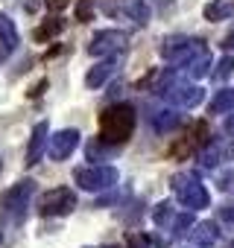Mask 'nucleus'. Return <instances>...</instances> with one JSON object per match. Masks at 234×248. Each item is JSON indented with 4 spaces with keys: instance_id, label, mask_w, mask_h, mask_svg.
I'll return each mask as SVG.
<instances>
[{
    "instance_id": "ddd939ff",
    "label": "nucleus",
    "mask_w": 234,
    "mask_h": 248,
    "mask_svg": "<svg viewBox=\"0 0 234 248\" xmlns=\"http://www.w3.org/2000/svg\"><path fill=\"white\" fill-rule=\"evenodd\" d=\"M211 50L208 47H202L193 59H187V64H184V73H187V79H205L208 73H211Z\"/></svg>"
},
{
    "instance_id": "20e7f679",
    "label": "nucleus",
    "mask_w": 234,
    "mask_h": 248,
    "mask_svg": "<svg viewBox=\"0 0 234 248\" xmlns=\"http://www.w3.org/2000/svg\"><path fill=\"white\" fill-rule=\"evenodd\" d=\"M202 47H205V41H199V38H187V35H170V38H164L161 56H164L170 64H176V67H184V64H187V59H193V56H196Z\"/></svg>"
},
{
    "instance_id": "dca6fc26",
    "label": "nucleus",
    "mask_w": 234,
    "mask_h": 248,
    "mask_svg": "<svg viewBox=\"0 0 234 248\" xmlns=\"http://www.w3.org/2000/svg\"><path fill=\"white\" fill-rule=\"evenodd\" d=\"M222 158H225V149H222L219 143H214V140H208V143L199 149V164H202L205 170H214Z\"/></svg>"
},
{
    "instance_id": "a211bd4d",
    "label": "nucleus",
    "mask_w": 234,
    "mask_h": 248,
    "mask_svg": "<svg viewBox=\"0 0 234 248\" xmlns=\"http://www.w3.org/2000/svg\"><path fill=\"white\" fill-rule=\"evenodd\" d=\"M231 108H234V91L231 88L217 91V96L211 99V114H228Z\"/></svg>"
},
{
    "instance_id": "39448f33",
    "label": "nucleus",
    "mask_w": 234,
    "mask_h": 248,
    "mask_svg": "<svg viewBox=\"0 0 234 248\" xmlns=\"http://www.w3.org/2000/svg\"><path fill=\"white\" fill-rule=\"evenodd\" d=\"M76 210V193L70 187H56V190H47L41 199H38V213L41 216H67Z\"/></svg>"
},
{
    "instance_id": "a878e982",
    "label": "nucleus",
    "mask_w": 234,
    "mask_h": 248,
    "mask_svg": "<svg viewBox=\"0 0 234 248\" xmlns=\"http://www.w3.org/2000/svg\"><path fill=\"white\" fill-rule=\"evenodd\" d=\"M217 187H219L222 193H231V190H234V170H225V172L219 175V181H217Z\"/></svg>"
},
{
    "instance_id": "f03ea898",
    "label": "nucleus",
    "mask_w": 234,
    "mask_h": 248,
    "mask_svg": "<svg viewBox=\"0 0 234 248\" xmlns=\"http://www.w3.org/2000/svg\"><path fill=\"white\" fill-rule=\"evenodd\" d=\"M170 184H173L179 202H182L187 210H202V207L211 204V193L205 190V184H199V178H196L193 172H179V175H173Z\"/></svg>"
},
{
    "instance_id": "2eb2a0df",
    "label": "nucleus",
    "mask_w": 234,
    "mask_h": 248,
    "mask_svg": "<svg viewBox=\"0 0 234 248\" xmlns=\"http://www.w3.org/2000/svg\"><path fill=\"white\" fill-rule=\"evenodd\" d=\"M179 126H182V114L179 111H158V114H152V129L161 132V135H170Z\"/></svg>"
},
{
    "instance_id": "393cba45",
    "label": "nucleus",
    "mask_w": 234,
    "mask_h": 248,
    "mask_svg": "<svg viewBox=\"0 0 234 248\" xmlns=\"http://www.w3.org/2000/svg\"><path fill=\"white\" fill-rule=\"evenodd\" d=\"M126 248H155V245H152V239H150L147 233H132Z\"/></svg>"
},
{
    "instance_id": "9b49d317",
    "label": "nucleus",
    "mask_w": 234,
    "mask_h": 248,
    "mask_svg": "<svg viewBox=\"0 0 234 248\" xmlns=\"http://www.w3.org/2000/svg\"><path fill=\"white\" fill-rule=\"evenodd\" d=\"M205 143H208V126H205V123H193V129L187 132V138H184L179 146H173V155H176V158H187L190 152L202 149Z\"/></svg>"
},
{
    "instance_id": "4be33fe9",
    "label": "nucleus",
    "mask_w": 234,
    "mask_h": 248,
    "mask_svg": "<svg viewBox=\"0 0 234 248\" xmlns=\"http://www.w3.org/2000/svg\"><path fill=\"white\" fill-rule=\"evenodd\" d=\"M231 73H234V56H222V59L217 62V70H211V76H214L217 82H225Z\"/></svg>"
},
{
    "instance_id": "b1692460",
    "label": "nucleus",
    "mask_w": 234,
    "mask_h": 248,
    "mask_svg": "<svg viewBox=\"0 0 234 248\" xmlns=\"http://www.w3.org/2000/svg\"><path fill=\"white\" fill-rule=\"evenodd\" d=\"M76 18H79L82 24H88V21L94 18V0H82V3L76 6Z\"/></svg>"
},
{
    "instance_id": "5701e85b",
    "label": "nucleus",
    "mask_w": 234,
    "mask_h": 248,
    "mask_svg": "<svg viewBox=\"0 0 234 248\" xmlns=\"http://www.w3.org/2000/svg\"><path fill=\"white\" fill-rule=\"evenodd\" d=\"M170 228H173V233H176V236H182V233H187V231L193 228V210H190V213H182V216H176Z\"/></svg>"
},
{
    "instance_id": "6ab92c4d",
    "label": "nucleus",
    "mask_w": 234,
    "mask_h": 248,
    "mask_svg": "<svg viewBox=\"0 0 234 248\" xmlns=\"http://www.w3.org/2000/svg\"><path fill=\"white\" fill-rule=\"evenodd\" d=\"M126 15L138 24V27H147L150 24V6H147V0H135V3H126Z\"/></svg>"
},
{
    "instance_id": "412c9836",
    "label": "nucleus",
    "mask_w": 234,
    "mask_h": 248,
    "mask_svg": "<svg viewBox=\"0 0 234 248\" xmlns=\"http://www.w3.org/2000/svg\"><path fill=\"white\" fill-rule=\"evenodd\" d=\"M173 219H176V213H173V204H170V202L155 204V210H152V222H155L158 228H170Z\"/></svg>"
},
{
    "instance_id": "f8f14e48",
    "label": "nucleus",
    "mask_w": 234,
    "mask_h": 248,
    "mask_svg": "<svg viewBox=\"0 0 234 248\" xmlns=\"http://www.w3.org/2000/svg\"><path fill=\"white\" fill-rule=\"evenodd\" d=\"M47 132H50V126L41 120V123H35V129H33V135H30V146H27V167H35L38 161H41V155H44V149H47Z\"/></svg>"
},
{
    "instance_id": "6e6552de",
    "label": "nucleus",
    "mask_w": 234,
    "mask_h": 248,
    "mask_svg": "<svg viewBox=\"0 0 234 248\" xmlns=\"http://www.w3.org/2000/svg\"><path fill=\"white\" fill-rule=\"evenodd\" d=\"M79 132L76 129H62V132H56L50 140H47V155L53 158V161H65V158H70V152L79 146Z\"/></svg>"
},
{
    "instance_id": "bb28decb",
    "label": "nucleus",
    "mask_w": 234,
    "mask_h": 248,
    "mask_svg": "<svg viewBox=\"0 0 234 248\" xmlns=\"http://www.w3.org/2000/svg\"><path fill=\"white\" fill-rule=\"evenodd\" d=\"M44 3H47V6H50L53 12H59V9H65V6L70 3V0H44Z\"/></svg>"
},
{
    "instance_id": "4468645a",
    "label": "nucleus",
    "mask_w": 234,
    "mask_h": 248,
    "mask_svg": "<svg viewBox=\"0 0 234 248\" xmlns=\"http://www.w3.org/2000/svg\"><path fill=\"white\" fill-rule=\"evenodd\" d=\"M202 15H205V21H211V24L228 21V18H234V0H211V3L202 9Z\"/></svg>"
},
{
    "instance_id": "0eeeda50",
    "label": "nucleus",
    "mask_w": 234,
    "mask_h": 248,
    "mask_svg": "<svg viewBox=\"0 0 234 248\" xmlns=\"http://www.w3.org/2000/svg\"><path fill=\"white\" fill-rule=\"evenodd\" d=\"M33 193H35V181H33V178H24V181L12 184V187L3 193V199H0V202H3L6 213H15V219H21V216H24V210L30 207Z\"/></svg>"
},
{
    "instance_id": "1a4fd4ad",
    "label": "nucleus",
    "mask_w": 234,
    "mask_h": 248,
    "mask_svg": "<svg viewBox=\"0 0 234 248\" xmlns=\"http://www.w3.org/2000/svg\"><path fill=\"white\" fill-rule=\"evenodd\" d=\"M117 62H120V53H117V56H105V59H100L91 70H88V76H85V85L88 88H102L111 76H114V70H117Z\"/></svg>"
},
{
    "instance_id": "f257e3e1",
    "label": "nucleus",
    "mask_w": 234,
    "mask_h": 248,
    "mask_svg": "<svg viewBox=\"0 0 234 248\" xmlns=\"http://www.w3.org/2000/svg\"><path fill=\"white\" fill-rule=\"evenodd\" d=\"M135 108L129 102H114L100 114V140L111 143V146H123L132 132H135Z\"/></svg>"
},
{
    "instance_id": "7ed1b4c3",
    "label": "nucleus",
    "mask_w": 234,
    "mask_h": 248,
    "mask_svg": "<svg viewBox=\"0 0 234 248\" xmlns=\"http://www.w3.org/2000/svg\"><path fill=\"white\" fill-rule=\"evenodd\" d=\"M117 178H120V172H117L114 167H79L73 172V184L79 190H88V193H100V190H111L117 184Z\"/></svg>"
},
{
    "instance_id": "cd10ccee",
    "label": "nucleus",
    "mask_w": 234,
    "mask_h": 248,
    "mask_svg": "<svg viewBox=\"0 0 234 248\" xmlns=\"http://www.w3.org/2000/svg\"><path fill=\"white\" fill-rule=\"evenodd\" d=\"M222 50H228V53L234 50V30H231L228 35H225V41H222Z\"/></svg>"
},
{
    "instance_id": "7c9ffc66",
    "label": "nucleus",
    "mask_w": 234,
    "mask_h": 248,
    "mask_svg": "<svg viewBox=\"0 0 234 248\" xmlns=\"http://www.w3.org/2000/svg\"><path fill=\"white\" fill-rule=\"evenodd\" d=\"M105 248H120V245H105Z\"/></svg>"
},
{
    "instance_id": "c756f323",
    "label": "nucleus",
    "mask_w": 234,
    "mask_h": 248,
    "mask_svg": "<svg viewBox=\"0 0 234 248\" xmlns=\"http://www.w3.org/2000/svg\"><path fill=\"white\" fill-rule=\"evenodd\" d=\"M225 129H228V132H234V108H231V114L225 117Z\"/></svg>"
},
{
    "instance_id": "9d476101",
    "label": "nucleus",
    "mask_w": 234,
    "mask_h": 248,
    "mask_svg": "<svg viewBox=\"0 0 234 248\" xmlns=\"http://www.w3.org/2000/svg\"><path fill=\"white\" fill-rule=\"evenodd\" d=\"M187 239L193 242V248H211V245H217V239H219V228H217V222H211V219L193 222V228L187 231Z\"/></svg>"
},
{
    "instance_id": "aec40b11",
    "label": "nucleus",
    "mask_w": 234,
    "mask_h": 248,
    "mask_svg": "<svg viewBox=\"0 0 234 248\" xmlns=\"http://www.w3.org/2000/svg\"><path fill=\"white\" fill-rule=\"evenodd\" d=\"M65 30V21H59V18H50V21H44L38 30H35V41H50V38H56L59 32Z\"/></svg>"
},
{
    "instance_id": "c85d7f7f",
    "label": "nucleus",
    "mask_w": 234,
    "mask_h": 248,
    "mask_svg": "<svg viewBox=\"0 0 234 248\" xmlns=\"http://www.w3.org/2000/svg\"><path fill=\"white\" fill-rule=\"evenodd\" d=\"M24 9H27V12H35V9H38V0H24Z\"/></svg>"
},
{
    "instance_id": "f3484780",
    "label": "nucleus",
    "mask_w": 234,
    "mask_h": 248,
    "mask_svg": "<svg viewBox=\"0 0 234 248\" xmlns=\"http://www.w3.org/2000/svg\"><path fill=\"white\" fill-rule=\"evenodd\" d=\"M0 44H6V50L18 44V27L6 12H0Z\"/></svg>"
},
{
    "instance_id": "423d86ee",
    "label": "nucleus",
    "mask_w": 234,
    "mask_h": 248,
    "mask_svg": "<svg viewBox=\"0 0 234 248\" xmlns=\"http://www.w3.org/2000/svg\"><path fill=\"white\" fill-rule=\"evenodd\" d=\"M126 41H129V35L120 32V30H100V32L91 38L88 53H91V56H100V59H105V56H117V53H123Z\"/></svg>"
}]
</instances>
